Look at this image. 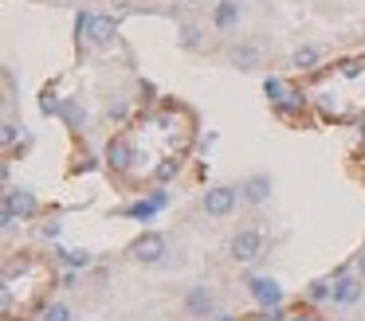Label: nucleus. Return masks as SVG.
I'll return each mask as SVG.
<instances>
[{
  "label": "nucleus",
  "mask_w": 365,
  "mask_h": 321,
  "mask_svg": "<svg viewBox=\"0 0 365 321\" xmlns=\"http://www.w3.org/2000/svg\"><path fill=\"white\" fill-rule=\"evenodd\" d=\"M4 208H12L20 219H32L36 211H40V204H36V196L28 192V188H9V192H4Z\"/></svg>",
  "instance_id": "10"
},
{
  "label": "nucleus",
  "mask_w": 365,
  "mask_h": 321,
  "mask_svg": "<svg viewBox=\"0 0 365 321\" xmlns=\"http://www.w3.org/2000/svg\"><path fill=\"white\" fill-rule=\"evenodd\" d=\"M40 235H43V239H51V243H56V239H59V223H56V219L40 223Z\"/></svg>",
  "instance_id": "30"
},
{
  "label": "nucleus",
  "mask_w": 365,
  "mask_h": 321,
  "mask_svg": "<svg viewBox=\"0 0 365 321\" xmlns=\"http://www.w3.org/2000/svg\"><path fill=\"white\" fill-rule=\"evenodd\" d=\"M177 43L185 47V51H200V43H205V31H200V23H177Z\"/></svg>",
  "instance_id": "16"
},
{
  "label": "nucleus",
  "mask_w": 365,
  "mask_h": 321,
  "mask_svg": "<svg viewBox=\"0 0 365 321\" xmlns=\"http://www.w3.org/2000/svg\"><path fill=\"white\" fill-rule=\"evenodd\" d=\"M338 78H349V83H357V78H365V59H341L338 63Z\"/></svg>",
  "instance_id": "22"
},
{
  "label": "nucleus",
  "mask_w": 365,
  "mask_h": 321,
  "mask_svg": "<svg viewBox=\"0 0 365 321\" xmlns=\"http://www.w3.org/2000/svg\"><path fill=\"white\" fill-rule=\"evenodd\" d=\"M307 302L310 305H322V302H330L334 298V278H314V282H307Z\"/></svg>",
  "instance_id": "17"
},
{
  "label": "nucleus",
  "mask_w": 365,
  "mask_h": 321,
  "mask_svg": "<svg viewBox=\"0 0 365 321\" xmlns=\"http://www.w3.org/2000/svg\"><path fill=\"white\" fill-rule=\"evenodd\" d=\"M71 4H75V0H71Z\"/></svg>",
  "instance_id": "35"
},
{
  "label": "nucleus",
  "mask_w": 365,
  "mask_h": 321,
  "mask_svg": "<svg viewBox=\"0 0 365 321\" xmlns=\"http://www.w3.org/2000/svg\"><path fill=\"white\" fill-rule=\"evenodd\" d=\"M247 294H252V302L259 305V310H267V305H283V286H279L271 274H255V278H247Z\"/></svg>",
  "instance_id": "6"
},
{
  "label": "nucleus",
  "mask_w": 365,
  "mask_h": 321,
  "mask_svg": "<svg viewBox=\"0 0 365 321\" xmlns=\"http://www.w3.org/2000/svg\"><path fill=\"white\" fill-rule=\"evenodd\" d=\"M20 130H24V125H16V122H4V130H0V141H4V149H12V145H16Z\"/></svg>",
  "instance_id": "27"
},
{
  "label": "nucleus",
  "mask_w": 365,
  "mask_h": 321,
  "mask_svg": "<svg viewBox=\"0 0 365 321\" xmlns=\"http://www.w3.org/2000/svg\"><path fill=\"white\" fill-rule=\"evenodd\" d=\"M259 59H263V55H259V47H255V43H240V47H232V51H228V63L236 70H255V67H259Z\"/></svg>",
  "instance_id": "13"
},
{
  "label": "nucleus",
  "mask_w": 365,
  "mask_h": 321,
  "mask_svg": "<svg viewBox=\"0 0 365 321\" xmlns=\"http://www.w3.org/2000/svg\"><path fill=\"white\" fill-rule=\"evenodd\" d=\"M361 133H365V122H361Z\"/></svg>",
  "instance_id": "33"
},
{
  "label": "nucleus",
  "mask_w": 365,
  "mask_h": 321,
  "mask_svg": "<svg viewBox=\"0 0 365 321\" xmlns=\"http://www.w3.org/2000/svg\"><path fill=\"white\" fill-rule=\"evenodd\" d=\"M189 4H197V0H189Z\"/></svg>",
  "instance_id": "34"
},
{
  "label": "nucleus",
  "mask_w": 365,
  "mask_h": 321,
  "mask_svg": "<svg viewBox=\"0 0 365 321\" xmlns=\"http://www.w3.org/2000/svg\"><path fill=\"white\" fill-rule=\"evenodd\" d=\"M59 117H63L71 130H79V125L87 122V110L79 106V98H63V110H59Z\"/></svg>",
  "instance_id": "20"
},
{
  "label": "nucleus",
  "mask_w": 365,
  "mask_h": 321,
  "mask_svg": "<svg viewBox=\"0 0 365 321\" xmlns=\"http://www.w3.org/2000/svg\"><path fill=\"white\" fill-rule=\"evenodd\" d=\"M103 161H106V169H110L114 177H126V172L134 169V161H138V149H134V141H130L126 133H118V137H110V141H106V153H103Z\"/></svg>",
  "instance_id": "2"
},
{
  "label": "nucleus",
  "mask_w": 365,
  "mask_h": 321,
  "mask_svg": "<svg viewBox=\"0 0 365 321\" xmlns=\"http://www.w3.org/2000/svg\"><path fill=\"white\" fill-rule=\"evenodd\" d=\"M59 258H63L67 266H71V270H87L91 263H95V255H91L87 247H75V251H56Z\"/></svg>",
  "instance_id": "19"
},
{
  "label": "nucleus",
  "mask_w": 365,
  "mask_h": 321,
  "mask_svg": "<svg viewBox=\"0 0 365 321\" xmlns=\"http://www.w3.org/2000/svg\"><path fill=\"white\" fill-rule=\"evenodd\" d=\"M91 23H95V12H79V16H75V36H79V43H87Z\"/></svg>",
  "instance_id": "25"
},
{
  "label": "nucleus",
  "mask_w": 365,
  "mask_h": 321,
  "mask_svg": "<svg viewBox=\"0 0 365 321\" xmlns=\"http://www.w3.org/2000/svg\"><path fill=\"white\" fill-rule=\"evenodd\" d=\"M263 94H267L271 106H279V102L291 94V83H287V78H279V75H267V78H263Z\"/></svg>",
  "instance_id": "18"
},
{
  "label": "nucleus",
  "mask_w": 365,
  "mask_h": 321,
  "mask_svg": "<svg viewBox=\"0 0 365 321\" xmlns=\"http://www.w3.org/2000/svg\"><path fill=\"white\" fill-rule=\"evenodd\" d=\"M40 321H71V305H63V302H51V305H43Z\"/></svg>",
  "instance_id": "23"
},
{
  "label": "nucleus",
  "mask_w": 365,
  "mask_h": 321,
  "mask_svg": "<svg viewBox=\"0 0 365 321\" xmlns=\"http://www.w3.org/2000/svg\"><path fill=\"white\" fill-rule=\"evenodd\" d=\"M318 63H322V51L318 47H299V51L291 55V67L299 70V75H310V70H318Z\"/></svg>",
  "instance_id": "15"
},
{
  "label": "nucleus",
  "mask_w": 365,
  "mask_h": 321,
  "mask_svg": "<svg viewBox=\"0 0 365 321\" xmlns=\"http://www.w3.org/2000/svg\"><path fill=\"white\" fill-rule=\"evenodd\" d=\"M354 274H361V278H365V247H361V255L354 258Z\"/></svg>",
  "instance_id": "32"
},
{
  "label": "nucleus",
  "mask_w": 365,
  "mask_h": 321,
  "mask_svg": "<svg viewBox=\"0 0 365 321\" xmlns=\"http://www.w3.org/2000/svg\"><path fill=\"white\" fill-rule=\"evenodd\" d=\"M165 255H169V243H165L161 231H142L134 243H130V258L142 263V266H158Z\"/></svg>",
  "instance_id": "1"
},
{
  "label": "nucleus",
  "mask_w": 365,
  "mask_h": 321,
  "mask_svg": "<svg viewBox=\"0 0 365 321\" xmlns=\"http://www.w3.org/2000/svg\"><path fill=\"white\" fill-rule=\"evenodd\" d=\"M236 200H244V196H240V188H232V184H212L205 196H200V208H205V216L224 219V216H232V211H236Z\"/></svg>",
  "instance_id": "3"
},
{
  "label": "nucleus",
  "mask_w": 365,
  "mask_h": 321,
  "mask_svg": "<svg viewBox=\"0 0 365 321\" xmlns=\"http://www.w3.org/2000/svg\"><path fill=\"white\" fill-rule=\"evenodd\" d=\"M153 94H158V86H153V83H142V102H153Z\"/></svg>",
  "instance_id": "31"
},
{
  "label": "nucleus",
  "mask_w": 365,
  "mask_h": 321,
  "mask_svg": "<svg viewBox=\"0 0 365 321\" xmlns=\"http://www.w3.org/2000/svg\"><path fill=\"white\" fill-rule=\"evenodd\" d=\"M169 204V192H150V196H142V200H134L130 208H122V216H130V219H153L161 208Z\"/></svg>",
  "instance_id": "9"
},
{
  "label": "nucleus",
  "mask_w": 365,
  "mask_h": 321,
  "mask_svg": "<svg viewBox=\"0 0 365 321\" xmlns=\"http://www.w3.org/2000/svg\"><path fill=\"white\" fill-rule=\"evenodd\" d=\"M365 294V278L361 274H346V270H334V305H357Z\"/></svg>",
  "instance_id": "5"
},
{
  "label": "nucleus",
  "mask_w": 365,
  "mask_h": 321,
  "mask_svg": "<svg viewBox=\"0 0 365 321\" xmlns=\"http://www.w3.org/2000/svg\"><path fill=\"white\" fill-rule=\"evenodd\" d=\"M177 172H181V161H177V157H165L161 164H153L150 177H153V184H169V180H173Z\"/></svg>",
  "instance_id": "21"
},
{
  "label": "nucleus",
  "mask_w": 365,
  "mask_h": 321,
  "mask_svg": "<svg viewBox=\"0 0 365 321\" xmlns=\"http://www.w3.org/2000/svg\"><path fill=\"white\" fill-rule=\"evenodd\" d=\"M271 192H275L271 172H252V177L240 184V196H244V204H252V208H263V204L271 200Z\"/></svg>",
  "instance_id": "7"
},
{
  "label": "nucleus",
  "mask_w": 365,
  "mask_h": 321,
  "mask_svg": "<svg viewBox=\"0 0 365 321\" xmlns=\"http://www.w3.org/2000/svg\"><path fill=\"white\" fill-rule=\"evenodd\" d=\"M59 110H63V98H59V94L48 86V90H43V98H40V114L51 117V114H59Z\"/></svg>",
  "instance_id": "24"
},
{
  "label": "nucleus",
  "mask_w": 365,
  "mask_h": 321,
  "mask_svg": "<svg viewBox=\"0 0 365 321\" xmlns=\"http://www.w3.org/2000/svg\"><path fill=\"white\" fill-rule=\"evenodd\" d=\"M287 321H322V317H318V310H314V305H310V310H294V313H291V317H287Z\"/></svg>",
  "instance_id": "29"
},
{
  "label": "nucleus",
  "mask_w": 365,
  "mask_h": 321,
  "mask_svg": "<svg viewBox=\"0 0 365 321\" xmlns=\"http://www.w3.org/2000/svg\"><path fill=\"white\" fill-rule=\"evenodd\" d=\"M114 36H118V20H114V16H95V23H91V36H87V43H95V47H106V43H114Z\"/></svg>",
  "instance_id": "12"
},
{
  "label": "nucleus",
  "mask_w": 365,
  "mask_h": 321,
  "mask_svg": "<svg viewBox=\"0 0 365 321\" xmlns=\"http://www.w3.org/2000/svg\"><path fill=\"white\" fill-rule=\"evenodd\" d=\"M106 117H110V122H126V117H130V106H126V102H114V106L106 110Z\"/></svg>",
  "instance_id": "28"
},
{
  "label": "nucleus",
  "mask_w": 365,
  "mask_h": 321,
  "mask_svg": "<svg viewBox=\"0 0 365 321\" xmlns=\"http://www.w3.org/2000/svg\"><path fill=\"white\" fill-rule=\"evenodd\" d=\"M287 317H291V313H287L283 305H267V310L255 313V321H287Z\"/></svg>",
  "instance_id": "26"
},
{
  "label": "nucleus",
  "mask_w": 365,
  "mask_h": 321,
  "mask_svg": "<svg viewBox=\"0 0 365 321\" xmlns=\"http://www.w3.org/2000/svg\"><path fill=\"white\" fill-rule=\"evenodd\" d=\"M263 231H255V227H244V231H236L232 235V243H228V251H232V258L236 263H255V258L263 255Z\"/></svg>",
  "instance_id": "4"
},
{
  "label": "nucleus",
  "mask_w": 365,
  "mask_h": 321,
  "mask_svg": "<svg viewBox=\"0 0 365 321\" xmlns=\"http://www.w3.org/2000/svg\"><path fill=\"white\" fill-rule=\"evenodd\" d=\"M212 310H216V298H212V290H208V286H192L189 294H185V313H189V317L208 321V317H212Z\"/></svg>",
  "instance_id": "8"
},
{
  "label": "nucleus",
  "mask_w": 365,
  "mask_h": 321,
  "mask_svg": "<svg viewBox=\"0 0 365 321\" xmlns=\"http://www.w3.org/2000/svg\"><path fill=\"white\" fill-rule=\"evenodd\" d=\"M307 106H310V98H307V94L299 90V86H291V94H287V98H283V102H279V106H275V114L291 122V117H299V114H302V110H307Z\"/></svg>",
  "instance_id": "14"
},
{
  "label": "nucleus",
  "mask_w": 365,
  "mask_h": 321,
  "mask_svg": "<svg viewBox=\"0 0 365 321\" xmlns=\"http://www.w3.org/2000/svg\"><path fill=\"white\" fill-rule=\"evenodd\" d=\"M236 23H240V0H216L212 4V28L232 31Z\"/></svg>",
  "instance_id": "11"
}]
</instances>
